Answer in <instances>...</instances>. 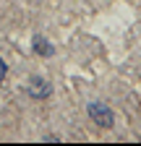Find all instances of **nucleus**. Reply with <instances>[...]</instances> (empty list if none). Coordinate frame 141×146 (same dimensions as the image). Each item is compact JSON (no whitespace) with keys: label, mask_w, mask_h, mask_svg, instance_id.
Masks as SVG:
<instances>
[{"label":"nucleus","mask_w":141,"mask_h":146,"mask_svg":"<svg viewBox=\"0 0 141 146\" xmlns=\"http://www.w3.org/2000/svg\"><path fill=\"white\" fill-rule=\"evenodd\" d=\"M34 50H39V52H45V55H50V52H52V50H50V44H47V42H42V39L34 42Z\"/></svg>","instance_id":"2"},{"label":"nucleus","mask_w":141,"mask_h":146,"mask_svg":"<svg viewBox=\"0 0 141 146\" xmlns=\"http://www.w3.org/2000/svg\"><path fill=\"white\" fill-rule=\"evenodd\" d=\"M89 115L94 117V123H102V125H112V112L104 104H89Z\"/></svg>","instance_id":"1"},{"label":"nucleus","mask_w":141,"mask_h":146,"mask_svg":"<svg viewBox=\"0 0 141 146\" xmlns=\"http://www.w3.org/2000/svg\"><path fill=\"white\" fill-rule=\"evenodd\" d=\"M5 73H8V68H5V63H3V60H0V81L5 78Z\"/></svg>","instance_id":"3"}]
</instances>
